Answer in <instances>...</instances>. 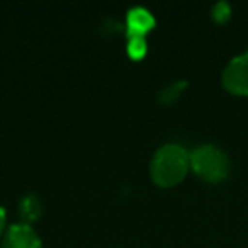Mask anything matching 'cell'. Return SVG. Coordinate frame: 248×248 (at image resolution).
Listing matches in <instances>:
<instances>
[{"label": "cell", "mask_w": 248, "mask_h": 248, "mask_svg": "<svg viewBox=\"0 0 248 248\" xmlns=\"http://www.w3.org/2000/svg\"><path fill=\"white\" fill-rule=\"evenodd\" d=\"M190 169V153L175 143L156 150L150 163V175L160 187H172L186 179Z\"/></svg>", "instance_id": "6da1fadb"}, {"label": "cell", "mask_w": 248, "mask_h": 248, "mask_svg": "<svg viewBox=\"0 0 248 248\" xmlns=\"http://www.w3.org/2000/svg\"><path fill=\"white\" fill-rule=\"evenodd\" d=\"M190 169L202 180L216 184L230 173V158L217 146L201 145L190 153Z\"/></svg>", "instance_id": "7a4b0ae2"}, {"label": "cell", "mask_w": 248, "mask_h": 248, "mask_svg": "<svg viewBox=\"0 0 248 248\" xmlns=\"http://www.w3.org/2000/svg\"><path fill=\"white\" fill-rule=\"evenodd\" d=\"M223 87L233 95L248 97V51L234 56L221 77Z\"/></svg>", "instance_id": "3957f363"}, {"label": "cell", "mask_w": 248, "mask_h": 248, "mask_svg": "<svg viewBox=\"0 0 248 248\" xmlns=\"http://www.w3.org/2000/svg\"><path fill=\"white\" fill-rule=\"evenodd\" d=\"M2 248H43V245L31 224L16 223L5 231Z\"/></svg>", "instance_id": "277c9868"}, {"label": "cell", "mask_w": 248, "mask_h": 248, "mask_svg": "<svg viewBox=\"0 0 248 248\" xmlns=\"http://www.w3.org/2000/svg\"><path fill=\"white\" fill-rule=\"evenodd\" d=\"M155 28V17L152 12L145 7H133L129 9L126 16V32L128 39L131 38H145L152 29Z\"/></svg>", "instance_id": "5b68a950"}, {"label": "cell", "mask_w": 248, "mask_h": 248, "mask_svg": "<svg viewBox=\"0 0 248 248\" xmlns=\"http://www.w3.org/2000/svg\"><path fill=\"white\" fill-rule=\"evenodd\" d=\"M41 201L34 196V194H28L21 199L19 204V216L22 217V223L31 224L32 221H36L41 216Z\"/></svg>", "instance_id": "8992f818"}, {"label": "cell", "mask_w": 248, "mask_h": 248, "mask_svg": "<svg viewBox=\"0 0 248 248\" xmlns=\"http://www.w3.org/2000/svg\"><path fill=\"white\" fill-rule=\"evenodd\" d=\"M126 51H128L129 58L138 62V60L145 58L146 51H148V45H146L145 38H131V39H128Z\"/></svg>", "instance_id": "52a82bcc"}, {"label": "cell", "mask_w": 248, "mask_h": 248, "mask_svg": "<svg viewBox=\"0 0 248 248\" xmlns=\"http://www.w3.org/2000/svg\"><path fill=\"white\" fill-rule=\"evenodd\" d=\"M186 87H187V83L184 82V80H180V82H173L172 85H169L167 89H163L162 92H160V102H163V104L173 102V100L182 93V90L186 89Z\"/></svg>", "instance_id": "ba28073f"}, {"label": "cell", "mask_w": 248, "mask_h": 248, "mask_svg": "<svg viewBox=\"0 0 248 248\" xmlns=\"http://www.w3.org/2000/svg\"><path fill=\"white\" fill-rule=\"evenodd\" d=\"M231 16V7L226 4V2H219V4L214 5L213 9V17L216 22H219V24H223V22H226L228 19H230Z\"/></svg>", "instance_id": "9c48e42d"}, {"label": "cell", "mask_w": 248, "mask_h": 248, "mask_svg": "<svg viewBox=\"0 0 248 248\" xmlns=\"http://www.w3.org/2000/svg\"><path fill=\"white\" fill-rule=\"evenodd\" d=\"M5 209L4 207H0V236H2V233H4L5 230Z\"/></svg>", "instance_id": "30bf717a"}]
</instances>
